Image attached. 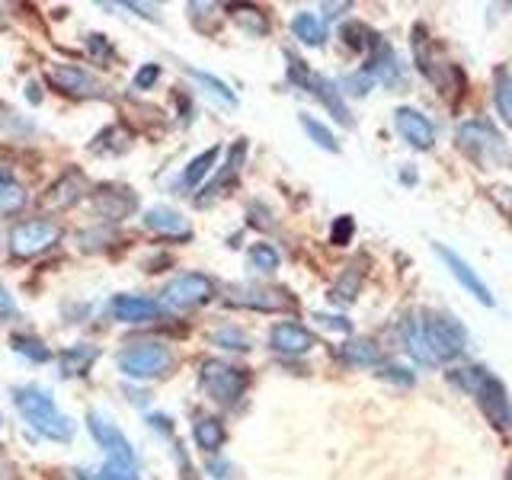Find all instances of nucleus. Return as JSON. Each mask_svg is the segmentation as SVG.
Returning a JSON list of instances; mask_svg holds the SVG:
<instances>
[{"label":"nucleus","mask_w":512,"mask_h":480,"mask_svg":"<svg viewBox=\"0 0 512 480\" xmlns=\"http://www.w3.org/2000/svg\"><path fill=\"white\" fill-rule=\"evenodd\" d=\"M13 404L23 413V420L39 432V436L52 439V442H68L74 436V423L71 416H64L52 394L42 388H16L13 391Z\"/></svg>","instance_id":"1"},{"label":"nucleus","mask_w":512,"mask_h":480,"mask_svg":"<svg viewBox=\"0 0 512 480\" xmlns=\"http://www.w3.org/2000/svg\"><path fill=\"white\" fill-rule=\"evenodd\" d=\"M458 151H464L477 167H484V170L509 167V160H512L506 138L496 132L487 119H468L458 125Z\"/></svg>","instance_id":"2"},{"label":"nucleus","mask_w":512,"mask_h":480,"mask_svg":"<svg viewBox=\"0 0 512 480\" xmlns=\"http://www.w3.org/2000/svg\"><path fill=\"white\" fill-rule=\"evenodd\" d=\"M420 330H423V343L429 349L432 362H452L461 356L464 346H468V333H464L461 320H455L452 314L429 311L420 320Z\"/></svg>","instance_id":"3"},{"label":"nucleus","mask_w":512,"mask_h":480,"mask_svg":"<svg viewBox=\"0 0 512 480\" xmlns=\"http://www.w3.org/2000/svg\"><path fill=\"white\" fill-rule=\"evenodd\" d=\"M119 372L132 381H154L164 378L170 368L176 365L170 346L164 343H132L128 349L119 352Z\"/></svg>","instance_id":"4"},{"label":"nucleus","mask_w":512,"mask_h":480,"mask_svg":"<svg viewBox=\"0 0 512 480\" xmlns=\"http://www.w3.org/2000/svg\"><path fill=\"white\" fill-rule=\"evenodd\" d=\"M199 384L215 404H237L240 394L247 388V372L221 359H205L199 372Z\"/></svg>","instance_id":"5"},{"label":"nucleus","mask_w":512,"mask_h":480,"mask_svg":"<svg viewBox=\"0 0 512 480\" xmlns=\"http://www.w3.org/2000/svg\"><path fill=\"white\" fill-rule=\"evenodd\" d=\"M58 237H61V228L55 221L32 218V221L16 224V228L10 231V250H13L16 260H32V256H39L48 247H55Z\"/></svg>","instance_id":"6"},{"label":"nucleus","mask_w":512,"mask_h":480,"mask_svg":"<svg viewBox=\"0 0 512 480\" xmlns=\"http://www.w3.org/2000/svg\"><path fill=\"white\" fill-rule=\"evenodd\" d=\"M218 295L215 282L202 276V272H186V276H176L167 288H164V301L170 308H202Z\"/></svg>","instance_id":"7"},{"label":"nucleus","mask_w":512,"mask_h":480,"mask_svg":"<svg viewBox=\"0 0 512 480\" xmlns=\"http://www.w3.org/2000/svg\"><path fill=\"white\" fill-rule=\"evenodd\" d=\"M228 301L237 308H250V311H292L295 298L282 292V288H263V285H231L228 288Z\"/></svg>","instance_id":"8"},{"label":"nucleus","mask_w":512,"mask_h":480,"mask_svg":"<svg viewBox=\"0 0 512 480\" xmlns=\"http://www.w3.org/2000/svg\"><path fill=\"white\" fill-rule=\"evenodd\" d=\"M48 80H52L55 90H61L64 96H77V100H90V96H103L106 93L103 80L93 77L84 68H77V64H52Z\"/></svg>","instance_id":"9"},{"label":"nucleus","mask_w":512,"mask_h":480,"mask_svg":"<svg viewBox=\"0 0 512 480\" xmlns=\"http://www.w3.org/2000/svg\"><path fill=\"white\" fill-rule=\"evenodd\" d=\"M477 407L480 413L487 416V423L493 429H509L512 426V400H509V391L500 378L487 375V381L477 388Z\"/></svg>","instance_id":"10"},{"label":"nucleus","mask_w":512,"mask_h":480,"mask_svg":"<svg viewBox=\"0 0 512 480\" xmlns=\"http://www.w3.org/2000/svg\"><path fill=\"white\" fill-rule=\"evenodd\" d=\"M87 426H90V436L96 439V445L103 448L109 461H128V464H138L132 442L125 439V432H122L116 423H109L106 416H100V413H90V416H87Z\"/></svg>","instance_id":"11"},{"label":"nucleus","mask_w":512,"mask_h":480,"mask_svg":"<svg viewBox=\"0 0 512 480\" xmlns=\"http://www.w3.org/2000/svg\"><path fill=\"white\" fill-rule=\"evenodd\" d=\"M90 202H93V212L100 215V218H106V221H122V218H128L138 208V199H135L132 189L112 186V183L96 186Z\"/></svg>","instance_id":"12"},{"label":"nucleus","mask_w":512,"mask_h":480,"mask_svg":"<svg viewBox=\"0 0 512 480\" xmlns=\"http://www.w3.org/2000/svg\"><path fill=\"white\" fill-rule=\"evenodd\" d=\"M109 311L119 324H151L164 317V304L148 295H116L109 301Z\"/></svg>","instance_id":"13"},{"label":"nucleus","mask_w":512,"mask_h":480,"mask_svg":"<svg viewBox=\"0 0 512 480\" xmlns=\"http://www.w3.org/2000/svg\"><path fill=\"white\" fill-rule=\"evenodd\" d=\"M394 125L400 138L407 144H413L416 151H429L436 144V125H432L420 109H410V106H400L394 112Z\"/></svg>","instance_id":"14"},{"label":"nucleus","mask_w":512,"mask_h":480,"mask_svg":"<svg viewBox=\"0 0 512 480\" xmlns=\"http://www.w3.org/2000/svg\"><path fill=\"white\" fill-rule=\"evenodd\" d=\"M436 253L445 260V266L452 269V276L461 282L464 292H471L480 304H487V308H493V295H490V288H487V285H484V279H480L477 272L471 269V263H468V260H461V256H458L455 250H448L445 244H436Z\"/></svg>","instance_id":"15"},{"label":"nucleus","mask_w":512,"mask_h":480,"mask_svg":"<svg viewBox=\"0 0 512 480\" xmlns=\"http://www.w3.org/2000/svg\"><path fill=\"white\" fill-rule=\"evenodd\" d=\"M269 346L282 352V356H304V352L314 349V333L301 324H276L269 330Z\"/></svg>","instance_id":"16"},{"label":"nucleus","mask_w":512,"mask_h":480,"mask_svg":"<svg viewBox=\"0 0 512 480\" xmlns=\"http://www.w3.org/2000/svg\"><path fill=\"white\" fill-rule=\"evenodd\" d=\"M244 157H247V138H237L231 144V151H228V164H224L221 176L215 183H208L205 192L199 196V205H208V202H215L218 196H224L234 183H237V176H240V167H244Z\"/></svg>","instance_id":"17"},{"label":"nucleus","mask_w":512,"mask_h":480,"mask_svg":"<svg viewBox=\"0 0 512 480\" xmlns=\"http://www.w3.org/2000/svg\"><path fill=\"white\" fill-rule=\"evenodd\" d=\"M141 221H144V228L154 231V234H160V237H170V240H189V237H192L189 221H186L180 212H173V208H167V205L148 208Z\"/></svg>","instance_id":"18"},{"label":"nucleus","mask_w":512,"mask_h":480,"mask_svg":"<svg viewBox=\"0 0 512 480\" xmlns=\"http://www.w3.org/2000/svg\"><path fill=\"white\" fill-rule=\"evenodd\" d=\"M84 192H87V180L77 170H71V173H64L58 183H52V189H48V196H45V208H71L84 199Z\"/></svg>","instance_id":"19"},{"label":"nucleus","mask_w":512,"mask_h":480,"mask_svg":"<svg viewBox=\"0 0 512 480\" xmlns=\"http://www.w3.org/2000/svg\"><path fill=\"white\" fill-rule=\"evenodd\" d=\"M96 359H100V349L90 346V343L68 346V349L61 352V375H64V378H80V375H87Z\"/></svg>","instance_id":"20"},{"label":"nucleus","mask_w":512,"mask_h":480,"mask_svg":"<svg viewBox=\"0 0 512 480\" xmlns=\"http://www.w3.org/2000/svg\"><path fill=\"white\" fill-rule=\"evenodd\" d=\"M320 103H324L327 109H330V116L340 122V125H352V116H349V109H346V103H343V96H340V90H336L327 77H314L311 80V87H308Z\"/></svg>","instance_id":"21"},{"label":"nucleus","mask_w":512,"mask_h":480,"mask_svg":"<svg viewBox=\"0 0 512 480\" xmlns=\"http://www.w3.org/2000/svg\"><path fill=\"white\" fill-rule=\"evenodd\" d=\"M192 439L202 448V452H218L221 442H224V426L215 420V416H199L196 423H192Z\"/></svg>","instance_id":"22"},{"label":"nucleus","mask_w":512,"mask_h":480,"mask_svg":"<svg viewBox=\"0 0 512 480\" xmlns=\"http://www.w3.org/2000/svg\"><path fill=\"white\" fill-rule=\"evenodd\" d=\"M292 32H295V39L304 42V45H324L327 42V26L317 20L314 13H298L295 20H292Z\"/></svg>","instance_id":"23"},{"label":"nucleus","mask_w":512,"mask_h":480,"mask_svg":"<svg viewBox=\"0 0 512 480\" xmlns=\"http://www.w3.org/2000/svg\"><path fill=\"white\" fill-rule=\"evenodd\" d=\"M400 333H404V343H407V352L423 365H432V356L429 349L423 343V330H420V320H416V314H407L404 320H400Z\"/></svg>","instance_id":"24"},{"label":"nucleus","mask_w":512,"mask_h":480,"mask_svg":"<svg viewBox=\"0 0 512 480\" xmlns=\"http://www.w3.org/2000/svg\"><path fill=\"white\" fill-rule=\"evenodd\" d=\"M29 202L26 196V189L10 180V176H0V215H16V212H23Z\"/></svg>","instance_id":"25"},{"label":"nucleus","mask_w":512,"mask_h":480,"mask_svg":"<svg viewBox=\"0 0 512 480\" xmlns=\"http://www.w3.org/2000/svg\"><path fill=\"white\" fill-rule=\"evenodd\" d=\"M234 20L240 23V29L247 32V36H266L269 32V20L260 7H250V4H234Z\"/></svg>","instance_id":"26"},{"label":"nucleus","mask_w":512,"mask_h":480,"mask_svg":"<svg viewBox=\"0 0 512 480\" xmlns=\"http://www.w3.org/2000/svg\"><path fill=\"white\" fill-rule=\"evenodd\" d=\"M218 154H221V148H218V144H212V148H205L199 157H192V160H189V167H186V173H183V183H186V186H199V183L205 180V176L212 173Z\"/></svg>","instance_id":"27"},{"label":"nucleus","mask_w":512,"mask_h":480,"mask_svg":"<svg viewBox=\"0 0 512 480\" xmlns=\"http://www.w3.org/2000/svg\"><path fill=\"white\" fill-rule=\"evenodd\" d=\"M343 359L349 365H378L381 362V349L375 340H349L343 346Z\"/></svg>","instance_id":"28"},{"label":"nucleus","mask_w":512,"mask_h":480,"mask_svg":"<svg viewBox=\"0 0 512 480\" xmlns=\"http://www.w3.org/2000/svg\"><path fill=\"white\" fill-rule=\"evenodd\" d=\"M493 100L506 125H512V71L500 68L493 77Z\"/></svg>","instance_id":"29"},{"label":"nucleus","mask_w":512,"mask_h":480,"mask_svg":"<svg viewBox=\"0 0 512 480\" xmlns=\"http://www.w3.org/2000/svg\"><path fill=\"white\" fill-rule=\"evenodd\" d=\"M359 285H362V272H359V266H349L340 279H336V285L330 288V298L336 301V304H352L356 301V295H359Z\"/></svg>","instance_id":"30"},{"label":"nucleus","mask_w":512,"mask_h":480,"mask_svg":"<svg viewBox=\"0 0 512 480\" xmlns=\"http://www.w3.org/2000/svg\"><path fill=\"white\" fill-rule=\"evenodd\" d=\"M298 122H301V128L308 132V138L317 144V148H324V151H340V141H336V135L330 132V128L324 125V122H317L314 116H298Z\"/></svg>","instance_id":"31"},{"label":"nucleus","mask_w":512,"mask_h":480,"mask_svg":"<svg viewBox=\"0 0 512 480\" xmlns=\"http://www.w3.org/2000/svg\"><path fill=\"white\" fill-rule=\"evenodd\" d=\"M10 346H13V352H20V356H26L29 362H48V359H52L48 346L42 340H36V336H29V333H16L10 340Z\"/></svg>","instance_id":"32"},{"label":"nucleus","mask_w":512,"mask_h":480,"mask_svg":"<svg viewBox=\"0 0 512 480\" xmlns=\"http://www.w3.org/2000/svg\"><path fill=\"white\" fill-rule=\"evenodd\" d=\"M448 381H452L455 388H461V391L477 394L480 384L487 381V372H484V368H477V365H468V368H452V372H448Z\"/></svg>","instance_id":"33"},{"label":"nucleus","mask_w":512,"mask_h":480,"mask_svg":"<svg viewBox=\"0 0 512 480\" xmlns=\"http://www.w3.org/2000/svg\"><path fill=\"white\" fill-rule=\"evenodd\" d=\"M340 36H343V42L352 48V52H365V48H372L378 42L375 32L368 26H362V23H346Z\"/></svg>","instance_id":"34"},{"label":"nucleus","mask_w":512,"mask_h":480,"mask_svg":"<svg viewBox=\"0 0 512 480\" xmlns=\"http://www.w3.org/2000/svg\"><path fill=\"white\" fill-rule=\"evenodd\" d=\"M189 74L196 77L202 87H208V93H212V96H218V100H224L228 106H237V93H234L228 84H224V80H218V77H212V74H205V71H189Z\"/></svg>","instance_id":"35"},{"label":"nucleus","mask_w":512,"mask_h":480,"mask_svg":"<svg viewBox=\"0 0 512 480\" xmlns=\"http://www.w3.org/2000/svg\"><path fill=\"white\" fill-rule=\"evenodd\" d=\"M212 343H218L221 349H231V352H247L250 349V336H244L234 327H221L212 333Z\"/></svg>","instance_id":"36"},{"label":"nucleus","mask_w":512,"mask_h":480,"mask_svg":"<svg viewBox=\"0 0 512 480\" xmlns=\"http://www.w3.org/2000/svg\"><path fill=\"white\" fill-rule=\"evenodd\" d=\"M250 263L260 269V272H272L279 269V250L272 244H253L250 247Z\"/></svg>","instance_id":"37"},{"label":"nucleus","mask_w":512,"mask_h":480,"mask_svg":"<svg viewBox=\"0 0 512 480\" xmlns=\"http://www.w3.org/2000/svg\"><path fill=\"white\" fill-rule=\"evenodd\" d=\"M285 61H288V80H292L295 87L308 90L311 80H314V74L308 71V64H304L295 52H285Z\"/></svg>","instance_id":"38"},{"label":"nucleus","mask_w":512,"mask_h":480,"mask_svg":"<svg viewBox=\"0 0 512 480\" xmlns=\"http://www.w3.org/2000/svg\"><path fill=\"white\" fill-rule=\"evenodd\" d=\"M352 231H356V221H352L349 215H340L333 221V231H330V240L336 247H346L352 240Z\"/></svg>","instance_id":"39"},{"label":"nucleus","mask_w":512,"mask_h":480,"mask_svg":"<svg viewBox=\"0 0 512 480\" xmlns=\"http://www.w3.org/2000/svg\"><path fill=\"white\" fill-rule=\"evenodd\" d=\"M372 84H375V80L368 77L365 71H362V74H349V77L343 80L346 93H352V96H365L368 90H372Z\"/></svg>","instance_id":"40"},{"label":"nucleus","mask_w":512,"mask_h":480,"mask_svg":"<svg viewBox=\"0 0 512 480\" xmlns=\"http://www.w3.org/2000/svg\"><path fill=\"white\" fill-rule=\"evenodd\" d=\"M87 48H90V55L96 61H109L112 58V45H109L106 36H100V32H93V36L87 39Z\"/></svg>","instance_id":"41"},{"label":"nucleus","mask_w":512,"mask_h":480,"mask_svg":"<svg viewBox=\"0 0 512 480\" xmlns=\"http://www.w3.org/2000/svg\"><path fill=\"white\" fill-rule=\"evenodd\" d=\"M381 378H388V381H394V384H404V388H410V384L416 381L413 378V372H407V368H400V365H381V372H378Z\"/></svg>","instance_id":"42"},{"label":"nucleus","mask_w":512,"mask_h":480,"mask_svg":"<svg viewBox=\"0 0 512 480\" xmlns=\"http://www.w3.org/2000/svg\"><path fill=\"white\" fill-rule=\"evenodd\" d=\"M157 77H160L157 64H144V68L135 74V90H151L157 84Z\"/></svg>","instance_id":"43"},{"label":"nucleus","mask_w":512,"mask_h":480,"mask_svg":"<svg viewBox=\"0 0 512 480\" xmlns=\"http://www.w3.org/2000/svg\"><path fill=\"white\" fill-rule=\"evenodd\" d=\"M317 320H320V324H324V327H330V330H340V333H349V330H352V324H349L346 317H333V314H317Z\"/></svg>","instance_id":"44"},{"label":"nucleus","mask_w":512,"mask_h":480,"mask_svg":"<svg viewBox=\"0 0 512 480\" xmlns=\"http://www.w3.org/2000/svg\"><path fill=\"white\" fill-rule=\"evenodd\" d=\"M0 314H16V301L10 298V292H7V288L4 285H0Z\"/></svg>","instance_id":"45"},{"label":"nucleus","mask_w":512,"mask_h":480,"mask_svg":"<svg viewBox=\"0 0 512 480\" xmlns=\"http://www.w3.org/2000/svg\"><path fill=\"white\" fill-rule=\"evenodd\" d=\"M151 426L160 432H173V420H167V416H151Z\"/></svg>","instance_id":"46"},{"label":"nucleus","mask_w":512,"mask_h":480,"mask_svg":"<svg viewBox=\"0 0 512 480\" xmlns=\"http://www.w3.org/2000/svg\"><path fill=\"white\" fill-rule=\"evenodd\" d=\"M128 10H135L138 16H148V20H157V13H154V7H141V4H125Z\"/></svg>","instance_id":"47"},{"label":"nucleus","mask_w":512,"mask_h":480,"mask_svg":"<svg viewBox=\"0 0 512 480\" xmlns=\"http://www.w3.org/2000/svg\"><path fill=\"white\" fill-rule=\"evenodd\" d=\"M343 10H349V4H324V13H327V20H333V16H340Z\"/></svg>","instance_id":"48"},{"label":"nucleus","mask_w":512,"mask_h":480,"mask_svg":"<svg viewBox=\"0 0 512 480\" xmlns=\"http://www.w3.org/2000/svg\"><path fill=\"white\" fill-rule=\"evenodd\" d=\"M26 100H29V103H39V100H42L39 84H29V87H26Z\"/></svg>","instance_id":"49"},{"label":"nucleus","mask_w":512,"mask_h":480,"mask_svg":"<svg viewBox=\"0 0 512 480\" xmlns=\"http://www.w3.org/2000/svg\"><path fill=\"white\" fill-rule=\"evenodd\" d=\"M208 471H212L215 477H228V474H224V471H228V464H224V461H221V464L212 461V464H208Z\"/></svg>","instance_id":"50"},{"label":"nucleus","mask_w":512,"mask_h":480,"mask_svg":"<svg viewBox=\"0 0 512 480\" xmlns=\"http://www.w3.org/2000/svg\"><path fill=\"white\" fill-rule=\"evenodd\" d=\"M0 29H7V16H4V7H0Z\"/></svg>","instance_id":"51"},{"label":"nucleus","mask_w":512,"mask_h":480,"mask_svg":"<svg viewBox=\"0 0 512 480\" xmlns=\"http://www.w3.org/2000/svg\"><path fill=\"white\" fill-rule=\"evenodd\" d=\"M0 426H4V416H0Z\"/></svg>","instance_id":"52"},{"label":"nucleus","mask_w":512,"mask_h":480,"mask_svg":"<svg viewBox=\"0 0 512 480\" xmlns=\"http://www.w3.org/2000/svg\"><path fill=\"white\" fill-rule=\"evenodd\" d=\"M509 480H512V471H509Z\"/></svg>","instance_id":"53"}]
</instances>
